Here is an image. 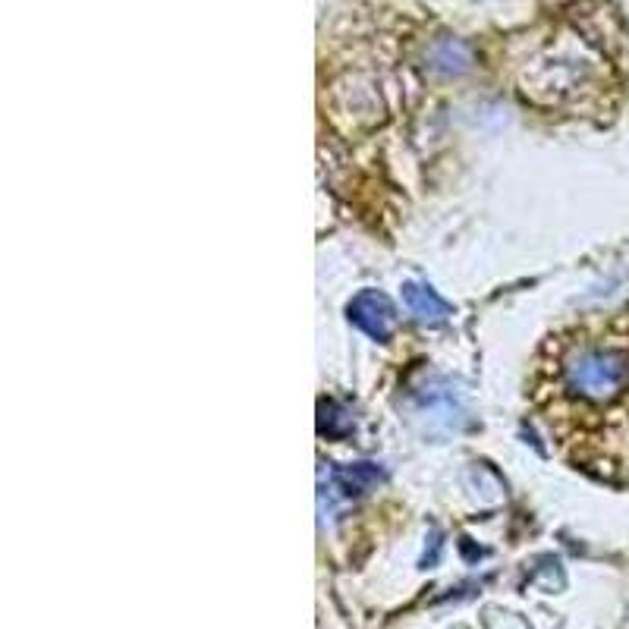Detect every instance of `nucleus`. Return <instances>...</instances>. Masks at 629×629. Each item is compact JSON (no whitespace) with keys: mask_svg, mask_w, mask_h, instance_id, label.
Returning <instances> with one entry per match:
<instances>
[{"mask_svg":"<svg viewBox=\"0 0 629 629\" xmlns=\"http://www.w3.org/2000/svg\"><path fill=\"white\" fill-rule=\"evenodd\" d=\"M350 321L356 324L359 331H365L368 337L384 340L394 331V306H390V299L378 290H365L350 302Z\"/></svg>","mask_w":629,"mask_h":629,"instance_id":"nucleus-1","label":"nucleus"},{"mask_svg":"<svg viewBox=\"0 0 629 629\" xmlns=\"http://www.w3.org/2000/svg\"><path fill=\"white\" fill-rule=\"evenodd\" d=\"M403 302H406V309H409V315H416L419 321H425V324H438V321H444L447 318V306L444 302L431 293L428 287H422V284H406L403 287Z\"/></svg>","mask_w":629,"mask_h":629,"instance_id":"nucleus-2","label":"nucleus"}]
</instances>
